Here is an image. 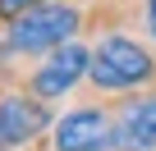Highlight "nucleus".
Returning <instances> with one entry per match:
<instances>
[{
    "label": "nucleus",
    "mask_w": 156,
    "mask_h": 151,
    "mask_svg": "<svg viewBox=\"0 0 156 151\" xmlns=\"http://www.w3.org/2000/svg\"><path fill=\"white\" fill-rule=\"evenodd\" d=\"M83 83H87V96H124V92L151 87L156 83V55L138 37H129L124 28L106 32L92 50V69Z\"/></svg>",
    "instance_id": "f257e3e1"
},
{
    "label": "nucleus",
    "mask_w": 156,
    "mask_h": 151,
    "mask_svg": "<svg viewBox=\"0 0 156 151\" xmlns=\"http://www.w3.org/2000/svg\"><path fill=\"white\" fill-rule=\"evenodd\" d=\"M83 28H87V5H83V0H41L37 9L19 14V19L5 28V41H9L14 55L37 60V55H46V50L73 41Z\"/></svg>",
    "instance_id": "f03ea898"
},
{
    "label": "nucleus",
    "mask_w": 156,
    "mask_h": 151,
    "mask_svg": "<svg viewBox=\"0 0 156 151\" xmlns=\"http://www.w3.org/2000/svg\"><path fill=\"white\" fill-rule=\"evenodd\" d=\"M87 69H92V50L73 37V41H64V46L37 55V69L23 73V83H19V87H28V92L41 96V101H60V96H69V92L83 87Z\"/></svg>",
    "instance_id": "7ed1b4c3"
},
{
    "label": "nucleus",
    "mask_w": 156,
    "mask_h": 151,
    "mask_svg": "<svg viewBox=\"0 0 156 151\" xmlns=\"http://www.w3.org/2000/svg\"><path fill=\"white\" fill-rule=\"evenodd\" d=\"M110 115H115L110 151H156V83L115 96Z\"/></svg>",
    "instance_id": "20e7f679"
},
{
    "label": "nucleus",
    "mask_w": 156,
    "mask_h": 151,
    "mask_svg": "<svg viewBox=\"0 0 156 151\" xmlns=\"http://www.w3.org/2000/svg\"><path fill=\"white\" fill-rule=\"evenodd\" d=\"M51 124H55L51 119V105L41 96H32L28 87L0 92V151H14V146L37 142Z\"/></svg>",
    "instance_id": "39448f33"
},
{
    "label": "nucleus",
    "mask_w": 156,
    "mask_h": 151,
    "mask_svg": "<svg viewBox=\"0 0 156 151\" xmlns=\"http://www.w3.org/2000/svg\"><path fill=\"white\" fill-rule=\"evenodd\" d=\"M110 133H115V115L110 105H78L69 110L64 119L51 124V151H106L110 146Z\"/></svg>",
    "instance_id": "423d86ee"
},
{
    "label": "nucleus",
    "mask_w": 156,
    "mask_h": 151,
    "mask_svg": "<svg viewBox=\"0 0 156 151\" xmlns=\"http://www.w3.org/2000/svg\"><path fill=\"white\" fill-rule=\"evenodd\" d=\"M147 23H151V32H156V0H147Z\"/></svg>",
    "instance_id": "0eeeda50"
},
{
    "label": "nucleus",
    "mask_w": 156,
    "mask_h": 151,
    "mask_svg": "<svg viewBox=\"0 0 156 151\" xmlns=\"http://www.w3.org/2000/svg\"><path fill=\"white\" fill-rule=\"evenodd\" d=\"M83 5H92V0H83Z\"/></svg>",
    "instance_id": "6e6552de"
}]
</instances>
